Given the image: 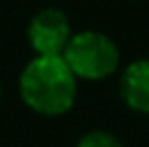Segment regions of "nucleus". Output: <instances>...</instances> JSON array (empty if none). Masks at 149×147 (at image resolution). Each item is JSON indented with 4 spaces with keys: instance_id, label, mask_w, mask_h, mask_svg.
Returning <instances> with one entry per match:
<instances>
[{
    "instance_id": "nucleus-1",
    "label": "nucleus",
    "mask_w": 149,
    "mask_h": 147,
    "mask_svg": "<svg viewBox=\"0 0 149 147\" xmlns=\"http://www.w3.org/2000/svg\"><path fill=\"white\" fill-rule=\"evenodd\" d=\"M78 78L63 56H35L19 76V95L30 110L58 117L71 110Z\"/></svg>"
},
{
    "instance_id": "nucleus-5",
    "label": "nucleus",
    "mask_w": 149,
    "mask_h": 147,
    "mask_svg": "<svg viewBox=\"0 0 149 147\" xmlns=\"http://www.w3.org/2000/svg\"><path fill=\"white\" fill-rule=\"evenodd\" d=\"M76 147H123V145L115 134L106 132V130H91L84 136H80Z\"/></svg>"
},
{
    "instance_id": "nucleus-2",
    "label": "nucleus",
    "mask_w": 149,
    "mask_h": 147,
    "mask_svg": "<svg viewBox=\"0 0 149 147\" xmlns=\"http://www.w3.org/2000/svg\"><path fill=\"white\" fill-rule=\"evenodd\" d=\"M69 69L80 80H104L119 69V48L110 37L97 30H82L71 35L63 52Z\"/></svg>"
},
{
    "instance_id": "nucleus-3",
    "label": "nucleus",
    "mask_w": 149,
    "mask_h": 147,
    "mask_svg": "<svg viewBox=\"0 0 149 147\" xmlns=\"http://www.w3.org/2000/svg\"><path fill=\"white\" fill-rule=\"evenodd\" d=\"M71 39L69 17L61 9H41L28 24V43L37 56H63Z\"/></svg>"
},
{
    "instance_id": "nucleus-4",
    "label": "nucleus",
    "mask_w": 149,
    "mask_h": 147,
    "mask_svg": "<svg viewBox=\"0 0 149 147\" xmlns=\"http://www.w3.org/2000/svg\"><path fill=\"white\" fill-rule=\"evenodd\" d=\"M119 93L127 108L149 115V59L134 61L123 69Z\"/></svg>"
}]
</instances>
